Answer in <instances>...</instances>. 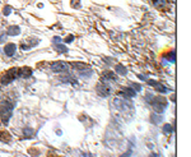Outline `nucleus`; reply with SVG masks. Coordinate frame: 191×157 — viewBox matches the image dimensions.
Here are the masks:
<instances>
[{
	"label": "nucleus",
	"instance_id": "f257e3e1",
	"mask_svg": "<svg viewBox=\"0 0 191 157\" xmlns=\"http://www.w3.org/2000/svg\"><path fill=\"white\" fill-rule=\"evenodd\" d=\"M145 99L148 100V102H149L150 105L154 106V109H155V112H158V114H162L163 112V110L167 107V100L164 99V97L162 96H153V95H148Z\"/></svg>",
	"mask_w": 191,
	"mask_h": 157
},
{
	"label": "nucleus",
	"instance_id": "dca6fc26",
	"mask_svg": "<svg viewBox=\"0 0 191 157\" xmlns=\"http://www.w3.org/2000/svg\"><path fill=\"white\" fill-rule=\"evenodd\" d=\"M164 58L167 59L169 63H175L176 61V51H173V50H172V51H169L168 54H166Z\"/></svg>",
	"mask_w": 191,
	"mask_h": 157
},
{
	"label": "nucleus",
	"instance_id": "1a4fd4ad",
	"mask_svg": "<svg viewBox=\"0 0 191 157\" xmlns=\"http://www.w3.org/2000/svg\"><path fill=\"white\" fill-rule=\"evenodd\" d=\"M15 50H17V46L15 44H8L5 45V47H4V53L8 56H13V55L15 54Z\"/></svg>",
	"mask_w": 191,
	"mask_h": 157
},
{
	"label": "nucleus",
	"instance_id": "412c9836",
	"mask_svg": "<svg viewBox=\"0 0 191 157\" xmlns=\"http://www.w3.org/2000/svg\"><path fill=\"white\" fill-rule=\"evenodd\" d=\"M10 12H12V7H9V5H7L5 8H4L3 13H4V15H9V14H10Z\"/></svg>",
	"mask_w": 191,
	"mask_h": 157
},
{
	"label": "nucleus",
	"instance_id": "b1692460",
	"mask_svg": "<svg viewBox=\"0 0 191 157\" xmlns=\"http://www.w3.org/2000/svg\"><path fill=\"white\" fill-rule=\"evenodd\" d=\"M152 120L153 121H160V120H162V118H160V116H155V114H153V115H152Z\"/></svg>",
	"mask_w": 191,
	"mask_h": 157
},
{
	"label": "nucleus",
	"instance_id": "0eeeda50",
	"mask_svg": "<svg viewBox=\"0 0 191 157\" xmlns=\"http://www.w3.org/2000/svg\"><path fill=\"white\" fill-rule=\"evenodd\" d=\"M148 84H150V86L155 87L157 91H158V92H162V93H166V92L169 91L166 86H163V84H160L159 82H157V80H153V79H149V80H148Z\"/></svg>",
	"mask_w": 191,
	"mask_h": 157
},
{
	"label": "nucleus",
	"instance_id": "20e7f679",
	"mask_svg": "<svg viewBox=\"0 0 191 157\" xmlns=\"http://www.w3.org/2000/svg\"><path fill=\"white\" fill-rule=\"evenodd\" d=\"M51 70L55 73H61V72H66L68 70V65L64 61H54L51 64Z\"/></svg>",
	"mask_w": 191,
	"mask_h": 157
},
{
	"label": "nucleus",
	"instance_id": "6ab92c4d",
	"mask_svg": "<svg viewBox=\"0 0 191 157\" xmlns=\"http://www.w3.org/2000/svg\"><path fill=\"white\" fill-rule=\"evenodd\" d=\"M23 133H24V137L28 138V137H32L35 131H33V129H31V128H25V129L23 130Z\"/></svg>",
	"mask_w": 191,
	"mask_h": 157
},
{
	"label": "nucleus",
	"instance_id": "4be33fe9",
	"mask_svg": "<svg viewBox=\"0 0 191 157\" xmlns=\"http://www.w3.org/2000/svg\"><path fill=\"white\" fill-rule=\"evenodd\" d=\"M71 41H74V36H73V35H69L65 40H64V42H66V44H70Z\"/></svg>",
	"mask_w": 191,
	"mask_h": 157
},
{
	"label": "nucleus",
	"instance_id": "9b49d317",
	"mask_svg": "<svg viewBox=\"0 0 191 157\" xmlns=\"http://www.w3.org/2000/svg\"><path fill=\"white\" fill-rule=\"evenodd\" d=\"M120 93L124 97H129V99H131V97H134L135 95H137V92H135L133 88H125V90L120 91Z\"/></svg>",
	"mask_w": 191,
	"mask_h": 157
},
{
	"label": "nucleus",
	"instance_id": "a878e982",
	"mask_svg": "<svg viewBox=\"0 0 191 157\" xmlns=\"http://www.w3.org/2000/svg\"><path fill=\"white\" fill-rule=\"evenodd\" d=\"M5 35H4V33H1V32H0V44H1V42H4V41H5Z\"/></svg>",
	"mask_w": 191,
	"mask_h": 157
},
{
	"label": "nucleus",
	"instance_id": "f03ea898",
	"mask_svg": "<svg viewBox=\"0 0 191 157\" xmlns=\"http://www.w3.org/2000/svg\"><path fill=\"white\" fill-rule=\"evenodd\" d=\"M17 77H18V68H12V69L7 70L5 73L1 75L0 83L1 84H9L10 82H13V79H15Z\"/></svg>",
	"mask_w": 191,
	"mask_h": 157
},
{
	"label": "nucleus",
	"instance_id": "4468645a",
	"mask_svg": "<svg viewBox=\"0 0 191 157\" xmlns=\"http://www.w3.org/2000/svg\"><path fill=\"white\" fill-rule=\"evenodd\" d=\"M115 72H117L118 74L125 75V74L127 73V69H126V68L122 65V64H116V65H115Z\"/></svg>",
	"mask_w": 191,
	"mask_h": 157
},
{
	"label": "nucleus",
	"instance_id": "ddd939ff",
	"mask_svg": "<svg viewBox=\"0 0 191 157\" xmlns=\"http://www.w3.org/2000/svg\"><path fill=\"white\" fill-rule=\"evenodd\" d=\"M103 78L105 79H110V80H117V77H116V74L112 73V72H108V70H106L103 72Z\"/></svg>",
	"mask_w": 191,
	"mask_h": 157
},
{
	"label": "nucleus",
	"instance_id": "2eb2a0df",
	"mask_svg": "<svg viewBox=\"0 0 191 157\" xmlns=\"http://www.w3.org/2000/svg\"><path fill=\"white\" fill-rule=\"evenodd\" d=\"M79 73H80V75L82 77H84V78H88V77H91L92 75V73H93V70L91 69V68H86V69H82V70H79Z\"/></svg>",
	"mask_w": 191,
	"mask_h": 157
},
{
	"label": "nucleus",
	"instance_id": "bb28decb",
	"mask_svg": "<svg viewBox=\"0 0 191 157\" xmlns=\"http://www.w3.org/2000/svg\"><path fill=\"white\" fill-rule=\"evenodd\" d=\"M130 155H131V152L129 151V152H127V153H126V155H124V156H122V157H130Z\"/></svg>",
	"mask_w": 191,
	"mask_h": 157
},
{
	"label": "nucleus",
	"instance_id": "423d86ee",
	"mask_svg": "<svg viewBox=\"0 0 191 157\" xmlns=\"http://www.w3.org/2000/svg\"><path fill=\"white\" fill-rule=\"evenodd\" d=\"M153 4H154V7L157 9L162 10V12H166L169 9V1L168 0H153Z\"/></svg>",
	"mask_w": 191,
	"mask_h": 157
},
{
	"label": "nucleus",
	"instance_id": "f3484780",
	"mask_svg": "<svg viewBox=\"0 0 191 157\" xmlns=\"http://www.w3.org/2000/svg\"><path fill=\"white\" fill-rule=\"evenodd\" d=\"M0 139L4 141V142H9L10 141V135L8 134L7 131H1V133H0Z\"/></svg>",
	"mask_w": 191,
	"mask_h": 157
},
{
	"label": "nucleus",
	"instance_id": "f8f14e48",
	"mask_svg": "<svg viewBox=\"0 0 191 157\" xmlns=\"http://www.w3.org/2000/svg\"><path fill=\"white\" fill-rule=\"evenodd\" d=\"M54 49L56 50V51L61 53V54H62V53H64V54L68 53V47H66V46H64L61 42H59V44H54Z\"/></svg>",
	"mask_w": 191,
	"mask_h": 157
},
{
	"label": "nucleus",
	"instance_id": "a211bd4d",
	"mask_svg": "<svg viewBox=\"0 0 191 157\" xmlns=\"http://www.w3.org/2000/svg\"><path fill=\"white\" fill-rule=\"evenodd\" d=\"M163 131H164V133H167V134L172 133V131H173V126H172L171 124H166V125L163 126Z\"/></svg>",
	"mask_w": 191,
	"mask_h": 157
},
{
	"label": "nucleus",
	"instance_id": "39448f33",
	"mask_svg": "<svg viewBox=\"0 0 191 157\" xmlns=\"http://www.w3.org/2000/svg\"><path fill=\"white\" fill-rule=\"evenodd\" d=\"M40 44V40L38 39H28V40H25L22 42V45H20V49L23 50V51H25V50H29V49H32L33 46H36Z\"/></svg>",
	"mask_w": 191,
	"mask_h": 157
},
{
	"label": "nucleus",
	"instance_id": "5701e85b",
	"mask_svg": "<svg viewBox=\"0 0 191 157\" xmlns=\"http://www.w3.org/2000/svg\"><path fill=\"white\" fill-rule=\"evenodd\" d=\"M133 90L137 91V92H139L140 90H142V86H140V84H138V83H134L133 84Z\"/></svg>",
	"mask_w": 191,
	"mask_h": 157
},
{
	"label": "nucleus",
	"instance_id": "9d476101",
	"mask_svg": "<svg viewBox=\"0 0 191 157\" xmlns=\"http://www.w3.org/2000/svg\"><path fill=\"white\" fill-rule=\"evenodd\" d=\"M20 33V28L18 26H10L7 29V35L8 36H18Z\"/></svg>",
	"mask_w": 191,
	"mask_h": 157
},
{
	"label": "nucleus",
	"instance_id": "aec40b11",
	"mask_svg": "<svg viewBox=\"0 0 191 157\" xmlns=\"http://www.w3.org/2000/svg\"><path fill=\"white\" fill-rule=\"evenodd\" d=\"M70 5L73 8H75V9H79V8H80V0H71Z\"/></svg>",
	"mask_w": 191,
	"mask_h": 157
},
{
	"label": "nucleus",
	"instance_id": "393cba45",
	"mask_svg": "<svg viewBox=\"0 0 191 157\" xmlns=\"http://www.w3.org/2000/svg\"><path fill=\"white\" fill-rule=\"evenodd\" d=\"M52 42H54V44H59V42H61V39L59 36H55L52 39Z\"/></svg>",
	"mask_w": 191,
	"mask_h": 157
},
{
	"label": "nucleus",
	"instance_id": "6e6552de",
	"mask_svg": "<svg viewBox=\"0 0 191 157\" xmlns=\"http://www.w3.org/2000/svg\"><path fill=\"white\" fill-rule=\"evenodd\" d=\"M32 75V69L29 66H23V68H18V77H23V78H29Z\"/></svg>",
	"mask_w": 191,
	"mask_h": 157
},
{
	"label": "nucleus",
	"instance_id": "7ed1b4c3",
	"mask_svg": "<svg viewBox=\"0 0 191 157\" xmlns=\"http://www.w3.org/2000/svg\"><path fill=\"white\" fill-rule=\"evenodd\" d=\"M97 92H98V95L101 97H108L110 95H111V88H110V86L106 82H101L97 84Z\"/></svg>",
	"mask_w": 191,
	"mask_h": 157
}]
</instances>
